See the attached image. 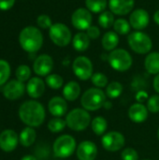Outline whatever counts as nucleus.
Masks as SVG:
<instances>
[{"label": "nucleus", "mask_w": 159, "mask_h": 160, "mask_svg": "<svg viewBox=\"0 0 159 160\" xmlns=\"http://www.w3.org/2000/svg\"><path fill=\"white\" fill-rule=\"evenodd\" d=\"M21 121L31 128H37L44 123L46 112L44 106L37 100H27L23 102L18 111Z\"/></svg>", "instance_id": "nucleus-1"}, {"label": "nucleus", "mask_w": 159, "mask_h": 160, "mask_svg": "<svg viewBox=\"0 0 159 160\" xmlns=\"http://www.w3.org/2000/svg\"><path fill=\"white\" fill-rule=\"evenodd\" d=\"M19 42L23 51L35 53L42 47L43 36L38 28L35 26H26L19 35Z\"/></svg>", "instance_id": "nucleus-2"}, {"label": "nucleus", "mask_w": 159, "mask_h": 160, "mask_svg": "<svg viewBox=\"0 0 159 160\" xmlns=\"http://www.w3.org/2000/svg\"><path fill=\"white\" fill-rule=\"evenodd\" d=\"M67 127L73 131H83L91 125V115L88 111L83 108H76L71 110L66 115Z\"/></svg>", "instance_id": "nucleus-3"}, {"label": "nucleus", "mask_w": 159, "mask_h": 160, "mask_svg": "<svg viewBox=\"0 0 159 160\" xmlns=\"http://www.w3.org/2000/svg\"><path fill=\"white\" fill-rule=\"evenodd\" d=\"M106 102V94L100 88L87 89L81 98L82 107L88 112H96L102 108Z\"/></svg>", "instance_id": "nucleus-4"}, {"label": "nucleus", "mask_w": 159, "mask_h": 160, "mask_svg": "<svg viewBox=\"0 0 159 160\" xmlns=\"http://www.w3.org/2000/svg\"><path fill=\"white\" fill-rule=\"evenodd\" d=\"M76 140L68 134L59 136L53 142V155L58 158H67L71 157L77 149Z\"/></svg>", "instance_id": "nucleus-5"}, {"label": "nucleus", "mask_w": 159, "mask_h": 160, "mask_svg": "<svg viewBox=\"0 0 159 160\" xmlns=\"http://www.w3.org/2000/svg\"><path fill=\"white\" fill-rule=\"evenodd\" d=\"M110 66L116 71L125 72L128 70L133 63L131 54L125 49H115L108 55Z\"/></svg>", "instance_id": "nucleus-6"}, {"label": "nucleus", "mask_w": 159, "mask_h": 160, "mask_svg": "<svg viewBox=\"0 0 159 160\" xmlns=\"http://www.w3.org/2000/svg\"><path fill=\"white\" fill-rule=\"evenodd\" d=\"M127 42L130 49L139 54L149 53L153 48L151 38L142 31H135L129 34L127 37Z\"/></svg>", "instance_id": "nucleus-7"}, {"label": "nucleus", "mask_w": 159, "mask_h": 160, "mask_svg": "<svg viewBox=\"0 0 159 160\" xmlns=\"http://www.w3.org/2000/svg\"><path fill=\"white\" fill-rule=\"evenodd\" d=\"M49 36L51 40L58 47H66L69 44L72 38L69 28L61 22H56L49 29Z\"/></svg>", "instance_id": "nucleus-8"}, {"label": "nucleus", "mask_w": 159, "mask_h": 160, "mask_svg": "<svg viewBox=\"0 0 159 160\" xmlns=\"http://www.w3.org/2000/svg\"><path fill=\"white\" fill-rule=\"evenodd\" d=\"M74 75L81 81H87L93 76V64L86 56H78L72 63Z\"/></svg>", "instance_id": "nucleus-9"}, {"label": "nucleus", "mask_w": 159, "mask_h": 160, "mask_svg": "<svg viewBox=\"0 0 159 160\" xmlns=\"http://www.w3.org/2000/svg\"><path fill=\"white\" fill-rule=\"evenodd\" d=\"M126 143L124 135L118 131H110L105 133L101 139L102 147L108 152H117L121 150Z\"/></svg>", "instance_id": "nucleus-10"}, {"label": "nucleus", "mask_w": 159, "mask_h": 160, "mask_svg": "<svg viewBox=\"0 0 159 160\" xmlns=\"http://www.w3.org/2000/svg\"><path fill=\"white\" fill-rule=\"evenodd\" d=\"M92 21L93 18H92L91 11H89L87 8H77L72 13L71 16L72 25L80 31L87 30L92 25Z\"/></svg>", "instance_id": "nucleus-11"}, {"label": "nucleus", "mask_w": 159, "mask_h": 160, "mask_svg": "<svg viewBox=\"0 0 159 160\" xmlns=\"http://www.w3.org/2000/svg\"><path fill=\"white\" fill-rule=\"evenodd\" d=\"M26 86L22 82L11 80L3 87V96L8 100H17L24 95Z\"/></svg>", "instance_id": "nucleus-12"}, {"label": "nucleus", "mask_w": 159, "mask_h": 160, "mask_svg": "<svg viewBox=\"0 0 159 160\" xmlns=\"http://www.w3.org/2000/svg\"><path fill=\"white\" fill-rule=\"evenodd\" d=\"M53 68V60L48 54L37 56L33 64L34 72L39 77H47Z\"/></svg>", "instance_id": "nucleus-13"}, {"label": "nucleus", "mask_w": 159, "mask_h": 160, "mask_svg": "<svg viewBox=\"0 0 159 160\" xmlns=\"http://www.w3.org/2000/svg\"><path fill=\"white\" fill-rule=\"evenodd\" d=\"M19 135L12 129H5L0 133V149L6 153H10L18 146Z\"/></svg>", "instance_id": "nucleus-14"}, {"label": "nucleus", "mask_w": 159, "mask_h": 160, "mask_svg": "<svg viewBox=\"0 0 159 160\" xmlns=\"http://www.w3.org/2000/svg\"><path fill=\"white\" fill-rule=\"evenodd\" d=\"M97 154V146L91 141L82 142L76 149V155L79 160H95Z\"/></svg>", "instance_id": "nucleus-15"}, {"label": "nucleus", "mask_w": 159, "mask_h": 160, "mask_svg": "<svg viewBox=\"0 0 159 160\" xmlns=\"http://www.w3.org/2000/svg\"><path fill=\"white\" fill-rule=\"evenodd\" d=\"M149 13L143 8H137L129 16V23L136 31H142L149 24Z\"/></svg>", "instance_id": "nucleus-16"}, {"label": "nucleus", "mask_w": 159, "mask_h": 160, "mask_svg": "<svg viewBox=\"0 0 159 160\" xmlns=\"http://www.w3.org/2000/svg\"><path fill=\"white\" fill-rule=\"evenodd\" d=\"M48 110L53 117H62L67 115V102L64 98L53 97L48 103Z\"/></svg>", "instance_id": "nucleus-17"}, {"label": "nucleus", "mask_w": 159, "mask_h": 160, "mask_svg": "<svg viewBox=\"0 0 159 160\" xmlns=\"http://www.w3.org/2000/svg\"><path fill=\"white\" fill-rule=\"evenodd\" d=\"M134 0H109L111 11L118 16L127 15L134 8Z\"/></svg>", "instance_id": "nucleus-18"}, {"label": "nucleus", "mask_w": 159, "mask_h": 160, "mask_svg": "<svg viewBox=\"0 0 159 160\" xmlns=\"http://www.w3.org/2000/svg\"><path fill=\"white\" fill-rule=\"evenodd\" d=\"M148 112L149 111L147 107L142 103H134L128 109V117L132 122L136 124H142L147 119Z\"/></svg>", "instance_id": "nucleus-19"}, {"label": "nucleus", "mask_w": 159, "mask_h": 160, "mask_svg": "<svg viewBox=\"0 0 159 160\" xmlns=\"http://www.w3.org/2000/svg\"><path fill=\"white\" fill-rule=\"evenodd\" d=\"M26 92L28 96L34 99L40 98L45 92V82L38 77L31 78L26 84Z\"/></svg>", "instance_id": "nucleus-20"}, {"label": "nucleus", "mask_w": 159, "mask_h": 160, "mask_svg": "<svg viewBox=\"0 0 159 160\" xmlns=\"http://www.w3.org/2000/svg\"><path fill=\"white\" fill-rule=\"evenodd\" d=\"M81 95V86L75 81L68 82L63 88V97L67 101H75Z\"/></svg>", "instance_id": "nucleus-21"}, {"label": "nucleus", "mask_w": 159, "mask_h": 160, "mask_svg": "<svg viewBox=\"0 0 159 160\" xmlns=\"http://www.w3.org/2000/svg\"><path fill=\"white\" fill-rule=\"evenodd\" d=\"M144 67L149 74L157 75L159 74V52H149L144 60Z\"/></svg>", "instance_id": "nucleus-22"}, {"label": "nucleus", "mask_w": 159, "mask_h": 160, "mask_svg": "<svg viewBox=\"0 0 159 160\" xmlns=\"http://www.w3.org/2000/svg\"><path fill=\"white\" fill-rule=\"evenodd\" d=\"M102 47L105 51L112 52L116 49L119 44V36L114 31H108L106 32L101 39Z\"/></svg>", "instance_id": "nucleus-23"}, {"label": "nucleus", "mask_w": 159, "mask_h": 160, "mask_svg": "<svg viewBox=\"0 0 159 160\" xmlns=\"http://www.w3.org/2000/svg\"><path fill=\"white\" fill-rule=\"evenodd\" d=\"M72 46L79 52H85L90 46V38L86 33L79 32L72 38Z\"/></svg>", "instance_id": "nucleus-24"}, {"label": "nucleus", "mask_w": 159, "mask_h": 160, "mask_svg": "<svg viewBox=\"0 0 159 160\" xmlns=\"http://www.w3.org/2000/svg\"><path fill=\"white\" fill-rule=\"evenodd\" d=\"M36 138H37V132L34 129V128L26 127L21 131L19 136V141L22 146L30 147L36 142Z\"/></svg>", "instance_id": "nucleus-25"}, {"label": "nucleus", "mask_w": 159, "mask_h": 160, "mask_svg": "<svg viewBox=\"0 0 159 160\" xmlns=\"http://www.w3.org/2000/svg\"><path fill=\"white\" fill-rule=\"evenodd\" d=\"M91 128L97 136H103L108 128V122L102 116L95 117L91 122Z\"/></svg>", "instance_id": "nucleus-26"}, {"label": "nucleus", "mask_w": 159, "mask_h": 160, "mask_svg": "<svg viewBox=\"0 0 159 160\" xmlns=\"http://www.w3.org/2000/svg\"><path fill=\"white\" fill-rule=\"evenodd\" d=\"M108 5L107 0H85L86 8L93 13H102Z\"/></svg>", "instance_id": "nucleus-27"}, {"label": "nucleus", "mask_w": 159, "mask_h": 160, "mask_svg": "<svg viewBox=\"0 0 159 160\" xmlns=\"http://www.w3.org/2000/svg\"><path fill=\"white\" fill-rule=\"evenodd\" d=\"M123 92V85L119 82H112L106 87V96L111 98L114 99L121 96Z\"/></svg>", "instance_id": "nucleus-28"}, {"label": "nucleus", "mask_w": 159, "mask_h": 160, "mask_svg": "<svg viewBox=\"0 0 159 160\" xmlns=\"http://www.w3.org/2000/svg\"><path fill=\"white\" fill-rule=\"evenodd\" d=\"M67 127V123L65 119L62 117H53L48 123V129L52 133H60Z\"/></svg>", "instance_id": "nucleus-29"}, {"label": "nucleus", "mask_w": 159, "mask_h": 160, "mask_svg": "<svg viewBox=\"0 0 159 160\" xmlns=\"http://www.w3.org/2000/svg\"><path fill=\"white\" fill-rule=\"evenodd\" d=\"M114 22V15L112 11H103L98 16V23L102 28H111L112 26H113Z\"/></svg>", "instance_id": "nucleus-30"}, {"label": "nucleus", "mask_w": 159, "mask_h": 160, "mask_svg": "<svg viewBox=\"0 0 159 160\" xmlns=\"http://www.w3.org/2000/svg\"><path fill=\"white\" fill-rule=\"evenodd\" d=\"M131 25L126 19H117L113 23L114 32L118 35H127L130 32Z\"/></svg>", "instance_id": "nucleus-31"}, {"label": "nucleus", "mask_w": 159, "mask_h": 160, "mask_svg": "<svg viewBox=\"0 0 159 160\" xmlns=\"http://www.w3.org/2000/svg\"><path fill=\"white\" fill-rule=\"evenodd\" d=\"M45 82L50 88H52L53 90H57V89H60L63 86L64 80L58 74H50V75H48L46 77Z\"/></svg>", "instance_id": "nucleus-32"}, {"label": "nucleus", "mask_w": 159, "mask_h": 160, "mask_svg": "<svg viewBox=\"0 0 159 160\" xmlns=\"http://www.w3.org/2000/svg\"><path fill=\"white\" fill-rule=\"evenodd\" d=\"M15 76L17 78L18 81L20 82H27L29 81L31 78V69L28 66L26 65H21L17 68L16 71H15Z\"/></svg>", "instance_id": "nucleus-33"}, {"label": "nucleus", "mask_w": 159, "mask_h": 160, "mask_svg": "<svg viewBox=\"0 0 159 160\" xmlns=\"http://www.w3.org/2000/svg\"><path fill=\"white\" fill-rule=\"evenodd\" d=\"M10 76V66L3 59H0V86L6 84Z\"/></svg>", "instance_id": "nucleus-34"}, {"label": "nucleus", "mask_w": 159, "mask_h": 160, "mask_svg": "<svg viewBox=\"0 0 159 160\" xmlns=\"http://www.w3.org/2000/svg\"><path fill=\"white\" fill-rule=\"evenodd\" d=\"M91 82L92 83L97 87V88H104L107 87L108 83V78L105 74L101 73V72H96L93 74V76L91 77Z\"/></svg>", "instance_id": "nucleus-35"}, {"label": "nucleus", "mask_w": 159, "mask_h": 160, "mask_svg": "<svg viewBox=\"0 0 159 160\" xmlns=\"http://www.w3.org/2000/svg\"><path fill=\"white\" fill-rule=\"evenodd\" d=\"M147 109L152 113L159 112V96L154 95L147 99Z\"/></svg>", "instance_id": "nucleus-36"}, {"label": "nucleus", "mask_w": 159, "mask_h": 160, "mask_svg": "<svg viewBox=\"0 0 159 160\" xmlns=\"http://www.w3.org/2000/svg\"><path fill=\"white\" fill-rule=\"evenodd\" d=\"M121 158L122 160H139V154L134 148L127 147L122 151Z\"/></svg>", "instance_id": "nucleus-37"}, {"label": "nucleus", "mask_w": 159, "mask_h": 160, "mask_svg": "<svg viewBox=\"0 0 159 160\" xmlns=\"http://www.w3.org/2000/svg\"><path fill=\"white\" fill-rule=\"evenodd\" d=\"M37 23L41 29H50L52 25V19L47 14H41L37 19Z\"/></svg>", "instance_id": "nucleus-38"}, {"label": "nucleus", "mask_w": 159, "mask_h": 160, "mask_svg": "<svg viewBox=\"0 0 159 160\" xmlns=\"http://www.w3.org/2000/svg\"><path fill=\"white\" fill-rule=\"evenodd\" d=\"M86 34H87V36L89 37L90 39H97L100 36V30H99V28L97 26L91 25L86 30Z\"/></svg>", "instance_id": "nucleus-39"}, {"label": "nucleus", "mask_w": 159, "mask_h": 160, "mask_svg": "<svg viewBox=\"0 0 159 160\" xmlns=\"http://www.w3.org/2000/svg\"><path fill=\"white\" fill-rule=\"evenodd\" d=\"M15 0H0V9L8 10L14 6Z\"/></svg>", "instance_id": "nucleus-40"}, {"label": "nucleus", "mask_w": 159, "mask_h": 160, "mask_svg": "<svg viewBox=\"0 0 159 160\" xmlns=\"http://www.w3.org/2000/svg\"><path fill=\"white\" fill-rule=\"evenodd\" d=\"M153 85H154V89L156 90V92L159 94V74L156 75L154 82H153Z\"/></svg>", "instance_id": "nucleus-41"}, {"label": "nucleus", "mask_w": 159, "mask_h": 160, "mask_svg": "<svg viewBox=\"0 0 159 160\" xmlns=\"http://www.w3.org/2000/svg\"><path fill=\"white\" fill-rule=\"evenodd\" d=\"M147 97H148V96H147V94H146L145 92H139L136 98H137L138 101H140V103H141V102L144 101L143 99H146Z\"/></svg>", "instance_id": "nucleus-42"}, {"label": "nucleus", "mask_w": 159, "mask_h": 160, "mask_svg": "<svg viewBox=\"0 0 159 160\" xmlns=\"http://www.w3.org/2000/svg\"><path fill=\"white\" fill-rule=\"evenodd\" d=\"M154 21H155V22H156L157 24H158L159 25V9L158 10H157V11L155 12V14H154Z\"/></svg>", "instance_id": "nucleus-43"}, {"label": "nucleus", "mask_w": 159, "mask_h": 160, "mask_svg": "<svg viewBox=\"0 0 159 160\" xmlns=\"http://www.w3.org/2000/svg\"><path fill=\"white\" fill-rule=\"evenodd\" d=\"M21 160H37V158L32 155H26V156L22 157Z\"/></svg>", "instance_id": "nucleus-44"}, {"label": "nucleus", "mask_w": 159, "mask_h": 160, "mask_svg": "<svg viewBox=\"0 0 159 160\" xmlns=\"http://www.w3.org/2000/svg\"><path fill=\"white\" fill-rule=\"evenodd\" d=\"M103 107H105V109H110V108L112 107V103H111V102H108V101H106Z\"/></svg>", "instance_id": "nucleus-45"}, {"label": "nucleus", "mask_w": 159, "mask_h": 160, "mask_svg": "<svg viewBox=\"0 0 159 160\" xmlns=\"http://www.w3.org/2000/svg\"><path fill=\"white\" fill-rule=\"evenodd\" d=\"M157 139H158V141H159V128H158V130H157Z\"/></svg>", "instance_id": "nucleus-46"}, {"label": "nucleus", "mask_w": 159, "mask_h": 160, "mask_svg": "<svg viewBox=\"0 0 159 160\" xmlns=\"http://www.w3.org/2000/svg\"><path fill=\"white\" fill-rule=\"evenodd\" d=\"M143 160H151V159H143Z\"/></svg>", "instance_id": "nucleus-47"}]
</instances>
